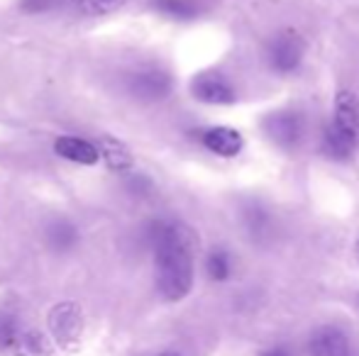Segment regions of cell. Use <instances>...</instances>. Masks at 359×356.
I'll use <instances>...</instances> for the list:
<instances>
[{
    "label": "cell",
    "mask_w": 359,
    "mask_h": 356,
    "mask_svg": "<svg viewBox=\"0 0 359 356\" xmlns=\"http://www.w3.org/2000/svg\"><path fill=\"white\" fill-rule=\"evenodd\" d=\"M154 252L156 288L161 298L179 303L194 288V239L184 225L154 220L144 232Z\"/></svg>",
    "instance_id": "1"
},
{
    "label": "cell",
    "mask_w": 359,
    "mask_h": 356,
    "mask_svg": "<svg viewBox=\"0 0 359 356\" xmlns=\"http://www.w3.org/2000/svg\"><path fill=\"white\" fill-rule=\"evenodd\" d=\"M359 144V100L352 90H340L332 105V122L323 132V152L330 159H347Z\"/></svg>",
    "instance_id": "2"
},
{
    "label": "cell",
    "mask_w": 359,
    "mask_h": 356,
    "mask_svg": "<svg viewBox=\"0 0 359 356\" xmlns=\"http://www.w3.org/2000/svg\"><path fill=\"white\" fill-rule=\"evenodd\" d=\"M49 329L62 347H76L83 332V315L76 303H59L49 313Z\"/></svg>",
    "instance_id": "3"
},
{
    "label": "cell",
    "mask_w": 359,
    "mask_h": 356,
    "mask_svg": "<svg viewBox=\"0 0 359 356\" xmlns=\"http://www.w3.org/2000/svg\"><path fill=\"white\" fill-rule=\"evenodd\" d=\"M128 93L144 103L164 100L171 93V76L161 69H142L128 76Z\"/></svg>",
    "instance_id": "4"
},
{
    "label": "cell",
    "mask_w": 359,
    "mask_h": 356,
    "mask_svg": "<svg viewBox=\"0 0 359 356\" xmlns=\"http://www.w3.org/2000/svg\"><path fill=\"white\" fill-rule=\"evenodd\" d=\"M303 62V39L296 32H281L269 44V64L279 73H293Z\"/></svg>",
    "instance_id": "5"
},
{
    "label": "cell",
    "mask_w": 359,
    "mask_h": 356,
    "mask_svg": "<svg viewBox=\"0 0 359 356\" xmlns=\"http://www.w3.org/2000/svg\"><path fill=\"white\" fill-rule=\"evenodd\" d=\"M264 129L271 142H276L284 149H291V147H296L303 137V118L298 113H293V110L271 113L269 118L264 120Z\"/></svg>",
    "instance_id": "6"
},
{
    "label": "cell",
    "mask_w": 359,
    "mask_h": 356,
    "mask_svg": "<svg viewBox=\"0 0 359 356\" xmlns=\"http://www.w3.org/2000/svg\"><path fill=\"white\" fill-rule=\"evenodd\" d=\"M308 352L311 356H352L350 337L335 325H323L313 329L308 339Z\"/></svg>",
    "instance_id": "7"
},
{
    "label": "cell",
    "mask_w": 359,
    "mask_h": 356,
    "mask_svg": "<svg viewBox=\"0 0 359 356\" xmlns=\"http://www.w3.org/2000/svg\"><path fill=\"white\" fill-rule=\"evenodd\" d=\"M191 90H194L196 100L208 105H230L237 98L235 88L222 76H217V73H201V76H196L194 83H191Z\"/></svg>",
    "instance_id": "8"
},
{
    "label": "cell",
    "mask_w": 359,
    "mask_h": 356,
    "mask_svg": "<svg viewBox=\"0 0 359 356\" xmlns=\"http://www.w3.org/2000/svg\"><path fill=\"white\" fill-rule=\"evenodd\" d=\"M201 142L208 152L217 154L222 159H232L242 152L245 147V139L237 132L235 127H210L201 132Z\"/></svg>",
    "instance_id": "9"
},
{
    "label": "cell",
    "mask_w": 359,
    "mask_h": 356,
    "mask_svg": "<svg viewBox=\"0 0 359 356\" xmlns=\"http://www.w3.org/2000/svg\"><path fill=\"white\" fill-rule=\"evenodd\" d=\"M54 152L59 154L62 159L74 164H83V166H90V164L98 162V147L90 144L88 139L81 137H59L54 142Z\"/></svg>",
    "instance_id": "10"
},
{
    "label": "cell",
    "mask_w": 359,
    "mask_h": 356,
    "mask_svg": "<svg viewBox=\"0 0 359 356\" xmlns=\"http://www.w3.org/2000/svg\"><path fill=\"white\" fill-rule=\"evenodd\" d=\"M98 157L108 164V169H113V171H118V173L130 171V169H133V164H135L133 152H130V149L115 137H103V139H100Z\"/></svg>",
    "instance_id": "11"
},
{
    "label": "cell",
    "mask_w": 359,
    "mask_h": 356,
    "mask_svg": "<svg viewBox=\"0 0 359 356\" xmlns=\"http://www.w3.org/2000/svg\"><path fill=\"white\" fill-rule=\"evenodd\" d=\"M47 244L59 254H67L79 244V229L69 220H57L47 227Z\"/></svg>",
    "instance_id": "12"
},
{
    "label": "cell",
    "mask_w": 359,
    "mask_h": 356,
    "mask_svg": "<svg viewBox=\"0 0 359 356\" xmlns=\"http://www.w3.org/2000/svg\"><path fill=\"white\" fill-rule=\"evenodd\" d=\"M13 352L15 356H49L52 349H49L47 337H42L37 329H27V332H20Z\"/></svg>",
    "instance_id": "13"
},
{
    "label": "cell",
    "mask_w": 359,
    "mask_h": 356,
    "mask_svg": "<svg viewBox=\"0 0 359 356\" xmlns=\"http://www.w3.org/2000/svg\"><path fill=\"white\" fill-rule=\"evenodd\" d=\"M154 8L161 15L174 20H191L198 15V3L196 0H154Z\"/></svg>",
    "instance_id": "14"
},
{
    "label": "cell",
    "mask_w": 359,
    "mask_h": 356,
    "mask_svg": "<svg viewBox=\"0 0 359 356\" xmlns=\"http://www.w3.org/2000/svg\"><path fill=\"white\" fill-rule=\"evenodd\" d=\"M205 271H208V276L217 283H222V280L230 278L232 273V259L230 254L225 252V249H213V252L205 257Z\"/></svg>",
    "instance_id": "15"
},
{
    "label": "cell",
    "mask_w": 359,
    "mask_h": 356,
    "mask_svg": "<svg viewBox=\"0 0 359 356\" xmlns=\"http://www.w3.org/2000/svg\"><path fill=\"white\" fill-rule=\"evenodd\" d=\"M72 3L81 15L100 17V15H110V13H115V10H120L123 5H128L130 0H72Z\"/></svg>",
    "instance_id": "16"
},
{
    "label": "cell",
    "mask_w": 359,
    "mask_h": 356,
    "mask_svg": "<svg viewBox=\"0 0 359 356\" xmlns=\"http://www.w3.org/2000/svg\"><path fill=\"white\" fill-rule=\"evenodd\" d=\"M20 332H22V329H20L18 315L10 313V310H0V352L13 349L20 337Z\"/></svg>",
    "instance_id": "17"
},
{
    "label": "cell",
    "mask_w": 359,
    "mask_h": 356,
    "mask_svg": "<svg viewBox=\"0 0 359 356\" xmlns=\"http://www.w3.org/2000/svg\"><path fill=\"white\" fill-rule=\"evenodd\" d=\"M59 0H20V8L27 15H39V13H49L52 8H57Z\"/></svg>",
    "instance_id": "18"
},
{
    "label": "cell",
    "mask_w": 359,
    "mask_h": 356,
    "mask_svg": "<svg viewBox=\"0 0 359 356\" xmlns=\"http://www.w3.org/2000/svg\"><path fill=\"white\" fill-rule=\"evenodd\" d=\"M262 356H291V352H288L286 347H281V344H276V347H271V349H266Z\"/></svg>",
    "instance_id": "19"
},
{
    "label": "cell",
    "mask_w": 359,
    "mask_h": 356,
    "mask_svg": "<svg viewBox=\"0 0 359 356\" xmlns=\"http://www.w3.org/2000/svg\"><path fill=\"white\" fill-rule=\"evenodd\" d=\"M159 356H181L179 352H164V354H159Z\"/></svg>",
    "instance_id": "20"
},
{
    "label": "cell",
    "mask_w": 359,
    "mask_h": 356,
    "mask_svg": "<svg viewBox=\"0 0 359 356\" xmlns=\"http://www.w3.org/2000/svg\"><path fill=\"white\" fill-rule=\"evenodd\" d=\"M357 257H359V242H357Z\"/></svg>",
    "instance_id": "21"
}]
</instances>
